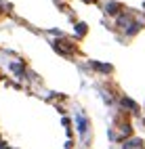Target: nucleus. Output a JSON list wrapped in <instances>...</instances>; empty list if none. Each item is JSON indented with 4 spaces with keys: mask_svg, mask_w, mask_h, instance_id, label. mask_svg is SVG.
Here are the masks:
<instances>
[{
    "mask_svg": "<svg viewBox=\"0 0 145 149\" xmlns=\"http://www.w3.org/2000/svg\"><path fill=\"white\" fill-rule=\"evenodd\" d=\"M76 27H78V34H84V32H86V25H84V23H78Z\"/></svg>",
    "mask_w": 145,
    "mask_h": 149,
    "instance_id": "obj_1",
    "label": "nucleus"
}]
</instances>
